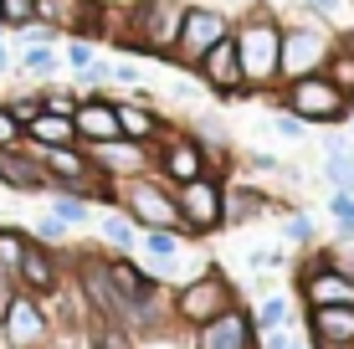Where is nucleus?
Instances as JSON below:
<instances>
[{"instance_id":"1","label":"nucleus","mask_w":354,"mask_h":349,"mask_svg":"<svg viewBox=\"0 0 354 349\" xmlns=\"http://www.w3.org/2000/svg\"><path fill=\"white\" fill-rule=\"evenodd\" d=\"M231 41H236V62H241V82H247V98L283 88L277 77V57H283V16L272 6H247L231 21Z\"/></svg>"},{"instance_id":"2","label":"nucleus","mask_w":354,"mask_h":349,"mask_svg":"<svg viewBox=\"0 0 354 349\" xmlns=\"http://www.w3.org/2000/svg\"><path fill=\"white\" fill-rule=\"evenodd\" d=\"M180 21H185V0H133V6L118 10L108 41L124 46V52H133V57H165V62H169L175 36H180Z\"/></svg>"},{"instance_id":"3","label":"nucleus","mask_w":354,"mask_h":349,"mask_svg":"<svg viewBox=\"0 0 354 349\" xmlns=\"http://www.w3.org/2000/svg\"><path fill=\"white\" fill-rule=\"evenodd\" d=\"M118 211L129 216L139 232H149V226H165V232H180V236H190L185 232V221H180V206H175V185L160 175H133V180H118V200H113Z\"/></svg>"},{"instance_id":"4","label":"nucleus","mask_w":354,"mask_h":349,"mask_svg":"<svg viewBox=\"0 0 354 349\" xmlns=\"http://www.w3.org/2000/svg\"><path fill=\"white\" fill-rule=\"evenodd\" d=\"M277 108L292 113V118H303V124H313V129H334V124H349L354 118V98H344L324 72L283 82V88H277Z\"/></svg>"},{"instance_id":"5","label":"nucleus","mask_w":354,"mask_h":349,"mask_svg":"<svg viewBox=\"0 0 354 349\" xmlns=\"http://www.w3.org/2000/svg\"><path fill=\"white\" fill-rule=\"evenodd\" d=\"M334 26L319 16H303V21H283V57H277V77L283 82H298V77H313L324 72L328 52H334Z\"/></svg>"},{"instance_id":"6","label":"nucleus","mask_w":354,"mask_h":349,"mask_svg":"<svg viewBox=\"0 0 354 349\" xmlns=\"http://www.w3.org/2000/svg\"><path fill=\"white\" fill-rule=\"evenodd\" d=\"M226 308H236V287L226 283L221 267H201L190 283H180V293L169 298V314L180 323H190V329H201V323L221 319Z\"/></svg>"},{"instance_id":"7","label":"nucleus","mask_w":354,"mask_h":349,"mask_svg":"<svg viewBox=\"0 0 354 349\" xmlns=\"http://www.w3.org/2000/svg\"><path fill=\"white\" fill-rule=\"evenodd\" d=\"M175 206H180V221H185L190 236H211L226 226V180L221 175H195L185 185H175Z\"/></svg>"},{"instance_id":"8","label":"nucleus","mask_w":354,"mask_h":349,"mask_svg":"<svg viewBox=\"0 0 354 349\" xmlns=\"http://www.w3.org/2000/svg\"><path fill=\"white\" fill-rule=\"evenodd\" d=\"M226 36H231V16L221 6H185V21H180V36H175L169 62L195 72V62H201L216 41H226Z\"/></svg>"},{"instance_id":"9","label":"nucleus","mask_w":354,"mask_h":349,"mask_svg":"<svg viewBox=\"0 0 354 349\" xmlns=\"http://www.w3.org/2000/svg\"><path fill=\"white\" fill-rule=\"evenodd\" d=\"M298 293L308 298V308H339V303H354V272L344 267L339 257H324L313 252L298 272Z\"/></svg>"},{"instance_id":"10","label":"nucleus","mask_w":354,"mask_h":349,"mask_svg":"<svg viewBox=\"0 0 354 349\" xmlns=\"http://www.w3.org/2000/svg\"><path fill=\"white\" fill-rule=\"evenodd\" d=\"M149 149H154V175L169 180V185H185V180H195V175L211 170V160H205L201 139H195L190 129H165Z\"/></svg>"},{"instance_id":"11","label":"nucleus","mask_w":354,"mask_h":349,"mask_svg":"<svg viewBox=\"0 0 354 349\" xmlns=\"http://www.w3.org/2000/svg\"><path fill=\"white\" fill-rule=\"evenodd\" d=\"M0 334H6L10 349H41L46 339H52V319H46L41 298L16 287L10 303H6V314H0Z\"/></svg>"},{"instance_id":"12","label":"nucleus","mask_w":354,"mask_h":349,"mask_svg":"<svg viewBox=\"0 0 354 349\" xmlns=\"http://www.w3.org/2000/svg\"><path fill=\"white\" fill-rule=\"evenodd\" d=\"M195 77H201V88L205 93H216L221 103H231V98H247V82H241V62H236V41H216L211 52L195 62Z\"/></svg>"},{"instance_id":"13","label":"nucleus","mask_w":354,"mask_h":349,"mask_svg":"<svg viewBox=\"0 0 354 349\" xmlns=\"http://www.w3.org/2000/svg\"><path fill=\"white\" fill-rule=\"evenodd\" d=\"M72 129H77L82 149L124 139V134H118V113H113V98H108V93H82L77 108H72Z\"/></svg>"},{"instance_id":"14","label":"nucleus","mask_w":354,"mask_h":349,"mask_svg":"<svg viewBox=\"0 0 354 349\" xmlns=\"http://www.w3.org/2000/svg\"><path fill=\"white\" fill-rule=\"evenodd\" d=\"M93 164L103 170L108 180H133V175H149L154 170V149L149 144H133V139H113V144H93Z\"/></svg>"},{"instance_id":"15","label":"nucleus","mask_w":354,"mask_h":349,"mask_svg":"<svg viewBox=\"0 0 354 349\" xmlns=\"http://www.w3.org/2000/svg\"><path fill=\"white\" fill-rule=\"evenodd\" d=\"M303 329H308V349H354V303L308 308Z\"/></svg>"},{"instance_id":"16","label":"nucleus","mask_w":354,"mask_h":349,"mask_svg":"<svg viewBox=\"0 0 354 349\" xmlns=\"http://www.w3.org/2000/svg\"><path fill=\"white\" fill-rule=\"evenodd\" d=\"M77 283H82V293H88V303H93L97 319H118V323H124V298H118V287H113L108 257H82L77 262Z\"/></svg>"},{"instance_id":"17","label":"nucleus","mask_w":354,"mask_h":349,"mask_svg":"<svg viewBox=\"0 0 354 349\" xmlns=\"http://www.w3.org/2000/svg\"><path fill=\"white\" fill-rule=\"evenodd\" d=\"M195 349H257V323L241 308H226L221 319L195 329Z\"/></svg>"},{"instance_id":"18","label":"nucleus","mask_w":354,"mask_h":349,"mask_svg":"<svg viewBox=\"0 0 354 349\" xmlns=\"http://www.w3.org/2000/svg\"><path fill=\"white\" fill-rule=\"evenodd\" d=\"M0 185L21 190V196H41V190H52V180H46L31 144H16V149H0Z\"/></svg>"},{"instance_id":"19","label":"nucleus","mask_w":354,"mask_h":349,"mask_svg":"<svg viewBox=\"0 0 354 349\" xmlns=\"http://www.w3.org/2000/svg\"><path fill=\"white\" fill-rule=\"evenodd\" d=\"M113 113H118V134L133 139V144H154L165 134V118H160V108L144 98V88L129 93V98H113Z\"/></svg>"},{"instance_id":"20","label":"nucleus","mask_w":354,"mask_h":349,"mask_svg":"<svg viewBox=\"0 0 354 349\" xmlns=\"http://www.w3.org/2000/svg\"><path fill=\"white\" fill-rule=\"evenodd\" d=\"M10 278L21 283V293L46 298V293H57V283H62V267H57V257H52V252H46L41 242H31V247H26V257H21V267L10 272Z\"/></svg>"},{"instance_id":"21","label":"nucleus","mask_w":354,"mask_h":349,"mask_svg":"<svg viewBox=\"0 0 354 349\" xmlns=\"http://www.w3.org/2000/svg\"><path fill=\"white\" fill-rule=\"evenodd\" d=\"M21 144H31V149H62V144H77V129H72V118L67 113H36L26 129H21Z\"/></svg>"},{"instance_id":"22","label":"nucleus","mask_w":354,"mask_h":349,"mask_svg":"<svg viewBox=\"0 0 354 349\" xmlns=\"http://www.w3.org/2000/svg\"><path fill=\"white\" fill-rule=\"evenodd\" d=\"M267 211H272V200L257 185H226V226L231 221H262Z\"/></svg>"},{"instance_id":"23","label":"nucleus","mask_w":354,"mask_h":349,"mask_svg":"<svg viewBox=\"0 0 354 349\" xmlns=\"http://www.w3.org/2000/svg\"><path fill=\"white\" fill-rule=\"evenodd\" d=\"M324 77L334 82L344 98H354V36H339L334 41V52H328V62H324Z\"/></svg>"},{"instance_id":"24","label":"nucleus","mask_w":354,"mask_h":349,"mask_svg":"<svg viewBox=\"0 0 354 349\" xmlns=\"http://www.w3.org/2000/svg\"><path fill=\"white\" fill-rule=\"evenodd\" d=\"M16 67L26 72V77L46 82V77H57V67H62V52H57V46H21Z\"/></svg>"},{"instance_id":"25","label":"nucleus","mask_w":354,"mask_h":349,"mask_svg":"<svg viewBox=\"0 0 354 349\" xmlns=\"http://www.w3.org/2000/svg\"><path fill=\"white\" fill-rule=\"evenodd\" d=\"M97 232H103V242H108V247H118V252H133V247H139V226H133L124 211H118V216L108 211L103 221H97Z\"/></svg>"},{"instance_id":"26","label":"nucleus","mask_w":354,"mask_h":349,"mask_svg":"<svg viewBox=\"0 0 354 349\" xmlns=\"http://www.w3.org/2000/svg\"><path fill=\"white\" fill-rule=\"evenodd\" d=\"M26 247H31V236H26V232H16V226H0V272H6V278L21 267Z\"/></svg>"},{"instance_id":"27","label":"nucleus","mask_w":354,"mask_h":349,"mask_svg":"<svg viewBox=\"0 0 354 349\" xmlns=\"http://www.w3.org/2000/svg\"><path fill=\"white\" fill-rule=\"evenodd\" d=\"M88 200H82V196H72V190H52V216H57V221H67V226H82V221H88Z\"/></svg>"},{"instance_id":"28","label":"nucleus","mask_w":354,"mask_h":349,"mask_svg":"<svg viewBox=\"0 0 354 349\" xmlns=\"http://www.w3.org/2000/svg\"><path fill=\"white\" fill-rule=\"evenodd\" d=\"M288 314H292L288 298H262V308H257V319H252V323H257V334H272V329H283V323H288Z\"/></svg>"},{"instance_id":"29","label":"nucleus","mask_w":354,"mask_h":349,"mask_svg":"<svg viewBox=\"0 0 354 349\" xmlns=\"http://www.w3.org/2000/svg\"><path fill=\"white\" fill-rule=\"evenodd\" d=\"M26 21H36V0H0V26L21 31Z\"/></svg>"},{"instance_id":"30","label":"nucleus","mask_w":354,"mask_h":349,"mask_svg":"<svg viewBox=\"0 0 354 349\" xmlns=\"http://www.w3.org/2000/svg\"><path fill=\"white\" fill-rule=\"evenodd\" d=\"M62 62H67L72 72H82V67H93V62H97V52H93V41H88V36H67V46H62Z\"/></svg>"},{"instance_id":"31","label":"nucleus","mask_w":354,"mask_h":349,"mask_svg":"<svg viewBox=\"0 0 354 349\" xmlns=\"http://www.w3.org/2000/svg\"><path fill=\"white\" fill-rule=\"evenodd\" d=\"M36 93H41V108H46V113H67V118H72V108H77V98H82V93H72V88H52V82H46V88H36Z\"/></svg>"},{"instance_id":"32","label":"nucleus","mask_w":354,"mask_h":349,"mask_svg":"<svg viewBox=\"0 0 354 349\" xmlns=\"http://www.w3.org/2000/svg\"><path fill=\"white\" fill-rule=\"evenodd\" d=\"M328 216H334L339 236H354V196H344V190H334V196H328Z\"/></svg>"},{"instance_id":"33","label":"nucleus","mask_w":354,"mask_h":349,"mask_svg":"<svg viewBox=\"0 0 354 349\" xmlns=\"http://www.w3.org/2000/svg\"><path fill=\"white\" fill-rule=\"evenodd\" d=\"M283 236H288L292 247H308V242H313V221H308L303 211H288V221H283Z\"/></svg>"},{"instance_id":"34","label":"nucleus","mask_w":354,"mask_h":349,"mask_svg":"<svg viewBox=\"0 0 354 349\" xmlns=\"http://www.w3.org/2000/svg\"><path fill=\"white\" fill-rule=\"evenodd\" d=\"M21 139H26L21 134V118L10 113V103H0V149H16Z\"/></svg>"},{"instance_id":"35","label":"nucleus","mask_w":354,"mask_h":349,"mask_svg":"<svg viewBox=\"0 0 354 349\" xmlns=\"http://www.w3.org/2000/svg\"><path fill=\"white\" fill-rule=\"evenodd\" d=\"M10 113H16V118H21V129H26L31 118L41 113V93H21V98H10Z\"/></svg>"},{"instance_id":"36","label":"nucleus","mask_w":354,"mask_h":349,"mask_svg":"<svg viewBox=\"0 0 354 349\" xmlns=\"http://www.w3.org/2000/svg\"><path fill=\"white\" fill-rule=\"evenodd\" d=\"M67 232L72 226L57 221V216H41V221H36V242H67Z\"/></svg>"},{"instance_id":"37","label":"nucleus","mask_w":354,"mask_h":349,"mask_svg":"<svg viewBox=\"0 0 354 349\" xmlns=\"http://www.w3.org/2000/svg\"><path fill=\"white\" fill-rule=\"evenodd\" d=\"M247 262H252L257 272H272V267H283V252H277V247H252Z\"/></svg>"},{"instance_id":"38","label":"nucleus","mask_w":354,"mask_h":349,"mask_svg":"<svg viewBox=\"0 0 354 349\" xmlns=\"http://www.w3.org/2000/svg\"><path fill=\"white\" fill-rule=\"evenodd\" d=\"M272 129H277V134H283V139H303V129H308V124H303V118H292V113H283V108H277V113H272Z\"/></svg>"},{"instance_id":"39","label":"nucleus","mask_w":354,"mask_h":349,"mask_svg":"<svg viewBox=\"0 0 354 349\" xmlns=\"http://www.w3.org/2000/svg\"><path fill=\"white\" fill-rule=\"evenodd\" d=\"M113 82H124V88H144V72L133 62H113Z\"/></svg>"},{"instance_id":"40","label":"nucleus","mask_w":354,"mask_h":349,"mask_svg":"<svg viewBox=\"0 0 354 349\" xmlns=\"http://www.w3.org/2000/svg\"><path fill=\"white\" fill-rule=\"evenodd\" d=\"M339 6H344V0H303V10H308V16H319V21H334Z\"/></svg>"},{"instance_id":"41","label":"nucleus","mask_w":354,"mask_h":349,"mask_svg":"<svg viewBox=\"0 0 354 349\" xmlns=\"http://www.w3.org/2000/svg\"><path fill=\"white\" fill-rule=\"evenodd\" d=\"M10 293H16V287H10V278H6V272H0V314H6V303H10Z\"/></svg>"},{"instance_id":"42","label":"nucleus","mask_w":354,"mask_h":349,"mask_svg":"<svg viewBox=\"0 0 354 349\" xmlns=\"http://www.w3.org/2000/svg\"><path fill=\"white\" fill-rule=\"evenodd\" d=\"M0 72H10V52H6V36H0Z\"/></svg>"},{"instance_id":"43","label":"nucleus","mask_w":354,"mask_h":349,"mask_svg":"<svg viewBox=\"0 0 354 349\" xmlns=\"http://www.w3.org/2000/svg\"><path fill=\"white\" fill-rule=\"evenodd\" d=\"M288 349H308V339H292V344H288Z\"/></svg>"},{"instance_id":"44","label":"nucleus","mask_w":354,"mask_h":349,"mask_svg":"<svg viewBox=\"0 0 354 349\" xmlns=\"http://www.w3.org/2000/svg\"><path fill=\"white\" fill-rule=\"evenodd\" d=\"M0 36H6V26H0Z\"/></svg>"}]
</instances>
